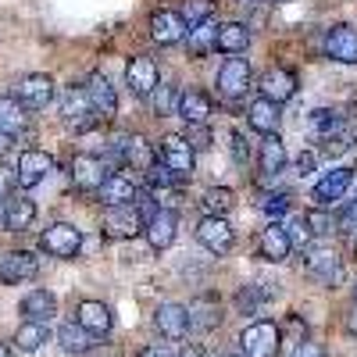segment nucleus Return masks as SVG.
<instances>
[{
    "mask_svg": "<svg viewBox=\"0 0 357 357\" xmlns=\"http://www.w3.org/2000/svg\"><path fill=\"white\" fill-rule=\"evenodd\" d=\"M307 275L318 279L321 286L336 289L343 282V257H340V250L329 247V243H311L307 247Z\"/></svg>",
    "mask_w": 357,
    "mask_h": 357,
    "instance_id": "1",
    "label": "nucleus"
},
{
    "mask_svg": "<svg viewBox=\"0 0 357 357\" xmlns=\"http://www.w3.org/2000/svg\"><path fill=\"white\" fill-rule=\"evenodd\" d=\"M146 225L143 211H139V204H114L104 211V236L107 240H132V236H139Z\"/></svg>",
    "mask_w": 357,
    "mask_h": 357,
    "instance_id": "2",
    "label": "nucleus"
},
{
    "mask_svg": "<svg viewBox=\"0 0 357 357\" xmlns=\"http://www.w3.org/2000/svg\"><path fill=\"white\" fill-rule=\"evenodd\" d=\"M61 122L68 129H75V132H86V129L97 126V111H93V104H89L82 86H68L65 89V97H61Z\"/></svg>",
    "mask_w": 357,
    "mask_h": 357,
    "instance_id": "3",
    "label": "nucleus"
},
{
    "mask_svg": "<svg viewBox=\"0 0 357 357\" xmlns=\"http://www.w3.org/2000/svg\"><path fill=\"white\" fill-rule=\"evenodd\" d=\"M240 354L243 357H275L279 354V329L272 321H254L240 333Z\"/></svg>",
    "mask_w": 357,
    "mask_h": 357,
    "instance_id": "4",
    "label": "nucleus"
},
{
    "mask_svg": "<svg viewBox=\"0 0 357 357\" xmlns=\"http://www.w3.org/2000/svg\"><path fill=\"white\" fill-rule=\"evenodd\" d=\"M111 154L122 161L126 168H136V172H146L154 165V146L146 143L143 136H132V132H126V136H114V143H111Z\"/></svg>",
    "mask_w": 357,
    "mask_h": 357,
    "instance_id": "5",
    "label": "nucleus"
},
{
    "mask_svg": "<svg viewBox=\"0 0 357 357\" xmlns=\"http://www.w3.org/2000/svg\"><path fill=\"white\" fill-rule=\"evenodd\" d=\"M40 247L50 254V257H75L79 254V247H82V232L75 229V225H68V222H54L43 236H40Z\"/></svg>",
    "mask_w": 357,
    "mask_h": 357,
    "instance_id": "6",
    "label": "nucleus"
},
{
    "mask_svg": "<svg viewBox=\"0 0 357 357\" xmlns=\"http://www.w3.org/2000/svg\"><path fill=\"white\" fill-rule=\"evenodd\" d=\"M158 79H161L158 61H154V57H146V54H136L129 61V68H126V82H129L132 97H151L158 89Z\"/></svg>",
    "mask_w": 357,
    "mask_h": 357,
    "instance_id": "7",
    "label": "nucleus"
},
{
    "mask_svg": "<svg viewBox=\"0 0 357 357\" xmlns=\"http://www.w3.org/2000/svg\"><path fill=\"white\" fill-rule=\"evenodd\" d=\"M68 175L79 190H100L111 172H107L104 158H97V154H75L72 165H68Z\"/></svg>",
    "mask_w": 357,
    "mask_h": 357,
    "instance_id": "8",
    "label": "nucleus"
},
{
    "mask_svg": "<svg viewBox=\"0 0 357 357\" xmlns=\"http://www.w3.org/2000/svg\"><path fill=\"white\" fill-rule=\"evenodd\" d=\"M325 57L340 65H357V25H333L325 33Z\"/></svg>",
    "mask_w": 357,
    "mask_h": 357,
    "instance_id": "9",
    "label": "nucleus"
},
{
    "mask_svg": "<svg viewBox=\"0 0 357 357\" xmlns=\"http://www.w3.org/2000/svg\"><path fill=\"white\" fill-rule=\"evenodd\" d=\"M15 100L25 107V111H40L54 100V79L50 75H25L18 86H15Z\"/></svg>",
    "mask_w": 357,
    "mask_h": 357,
    "instance_id": "10",
    "label": "nucleus"
},
{
    "mask_svg": "<svg viewBox=\"0 0 357 357\" xmlns=\"http://www.w3.org/2000/svg\"><path fill=\"white\" fill-rule=\"evenodd\" d=\"M250 86V61L243 57H225L222 68H218V93L222 97H243Z\"/></svg>",
    "mask_w": 357,
    "mask_h": 357,
    "instance_id": "11",
    "label": "nucleus"
},
{
    "mask_svg": "<svg viewBox=\"0 0 357 357\" xmlns=\"http://www.w3.org/2000/svg\"><path fill=\"white\" fill-rule=\"evenodd\" d=\"M161 165H168L178 178H190L193 175V146L186 136H165L161 139Z\"/></svg>",
    "mask_w": 357,
    "mask_h": 357,
    "instance_id": "12",
    "label": "nucleus"
},
{
    "mask_svg": "<svg viewBox=\"0 0 357 357\" xmlns=\"http://www.w3.org/2000/svg\"><path fill=\"white\" fill-rule=\"evenodd\" d=\"M197 240L211 250V254H229L232 250V225L225 222V215H207L200 225H197Z\"/></svg>",
    "mask_w": 357,
    "mask_h": 357,
    "instance_id": "13",
    "label": "nucleus"
},
{
    "mask_svg": "<svg viewBox=\"0 0 357 357\" xmlns=\"http://www.w3.org/2000/svg\"><path fill=\"white\" fill-rule=\"evenodd\" d=\"M40 275V261L36 254H29V250H11L0 257V279L4 282H29V279H36Z\"/></svg>",
    "mask_w": 357,
    "mask_h": 357,
    "instance_id": "14",
    "label": "nucleus"
},
{
    "mask_svg": "<svg viewBox=\"0 0 357 357\" xmlns=\"http://www.w3.org/2000/svg\"><path fill=\"white\" fill-rule=\"evenodd\" d=\"M289 250H293V243H289L282 222H268V225L261 229V236H257V254H261L264 261L279 264V261L289 257Z\"/></svg>",
    "mask_w": 357,
    "mask_h": 357,
    "instance_id": "15",
    "label": "nucleus"
},
{
    "mask_svg": "<svg viewBox=\"0 0 357 357\" xmlns=\"http://www.w3.org/2000/svg\"><path fill=\"white\" fill-rule=\"evenodd\" d=\"M50 168H54L50 154H43V151H25V154L18 158V168H15V175H18V186H22V190H33V186H40L43 178L50 175Z\"/></svg>",
    "mask_w": 357,
    "mask_h": 357,
    "instance_id": "16",
    "label": "nucleus"
},
{
    "mask_svg": "<svg viewBox=\"0 0 357 357\" xmlns=\"http://www.w3.org/2000/svg\"><path fill=\"white\" fill-rule=\"evenodd\" d=\"M175 229H178L175 211H168V207H158V211H154L151 218H146L143 236L151 240V247H154V250H168V247H172V240H175Z\"/></svg>",
    "mask_w": 357,
    "mask_h": 357,
    "instance_id": "17",
    "label": "nucleus"
},
{
    "mask_svg": "<svg viewBox=\"0 0 357 357\" xmlns=\"http://www.w3.org/2000/svg\"><path fill=\"white\" fill-rule=\"evenodd\" d=\"M86 97H89V104H93V111H97V118H114V111H118V93H114V86H111V79L107 75H89L86 79Z\"/></svg>",
    "mask_w": 357,
    "mask_h": 357,
    "instance_id": "18",
    "label": "nucleus"
},
{
    "mask_svg": "<svg viewBox=\"0 0 357 357\" xmlns=\"http://www.w3.org/2000/svg\"><path fill=\"white\" fill-rule=\"evenodd\" d=\"M186 22H183V15L178 11H154L151 15V36H154V43H161V47H172V43H178L186 36Z\"/></svg>",
    "mask_w": 357,
    "mask_h": 357,
    "instance_id": "19",
    "label": "nucleus"
},
{
    "mask_svg": "<svg viewBox=\"0 0 357 357\" xmlns=\"http://www.w3.org/2000/svg\"><path fill=\"white\" fill-rule=\"evenodd\" d=\"M0 222H4L8 232H25L36 222V204L29 197H8L4 207H0Z\"/></svg>",
    "mask_w": 357,
    "mask_h": 357,
    "instance_id": "20",
    "label": "nucleus"
},
{
    "mask_svg": "<svg viewBox=\"0 0 357 357\" xmlns=\"http://www.w3.org/2000/svg\"><path fill=\"white\" fill-rule=\"evenodd\" d=\"M154 325H158V333L168 336V340H183L190 333V311L183 304H161L154 311Z\"/></svg>",
    "mask_w": 357,
    "mask_h": 357,
    "instance_id": "21",
    "label": "nucleus"
},
{
    "mask_svg": "<svg viewBox=\"0 0 357 357\" xmlns=\"http://www.w3.org/2000/svg\"><path fill=\"white\" fill-rule=\"evenodd\" d=\"M350 183H354V168H333L325 178H318V186H314V200H318L321 207H329V204L343 200V193L350 190Z\"/></svg>",
    "mask_w": 357,
    "mask_h": 357,
    "instance_id": "22",
    "label": "nucleus"
},
{
    "mask_svg": "<svg viewBox=\"0 0 357 357\" xmlns=\"http://www.w3.org/2000/svg\"><path fill=\"white\" fill-rule=\"evenodd\" d=\"M293 93H296V75H293L289 68H268V72L261 75V97L282 104V100H289Z\"/></svg>",
    "mask_w": 357,
    "mask_h": 357,
    "instance_id": "23",
    "label": "nucleus"
},
{
    "mask_svg": "<svg viewBox=\"0 0 357 357\" xmlns=\"http://www.w3.org/2000/svg\"><path fill=\"white\" fill-rule=\"evenodd\" d=\"M175 114L183 118L186 126H204L207 122V114H211V97L200 93V89H183L178 93V107Z\"/></svg>",
    "mask_w": 357,
    "mask_h": 357,
    "instance_id": "24",
    "label": "nucleus"
},
{
    "mask_svg": "<svg viewBox=\"0 0 357 357\" xmlns=\"http://www.w3.org/2000/svg\"><path fill=\"white\" fill-rule=\"evenodd\" d=\"M75 321L82 325L86 333H93V336H107V333H111V325H114L111 307H107V304H100V301H82V304H79Z\"/></svg>",
    "mask_w": 357,
    "mask_h": 357,
    "instance_id": "25",
    "label": "nucleus"
},
{
    "mask_svg": "<svg viewBox=\"0 0 357 357\" xmlns=\"http://www.w3.org/2000/svg\"><path fill=\"white\" fill-rule=\"evenodd\" d=\"M97 193H100V200H104L107 207H114V204H132V200L139 197V193H136V183H132L129 175H122V172H111Z\"/></svg>",
    "mask_w": 357,
    "mask_h": 357,
    "instance_id": "26",
    "label": "nucleus"
},
{
    "mask_svg": "<svg viewBox=\"0 0 357 357\" xmlns=\"http://www.w3.org/2000/svg\"><path fill=\"white\" fill-rule=\"evenodd\" d=\"M279 104L275 100H268V97H257L250 107H247V122H250V129H257V132H264V136H272L275 129H279Z\"/></svg>",
    "mask_w": 357,
    "mask_h": 357,
    "instance_id": "27",
    "label": "nucleus"
},
{
    "mask_svg": "<svg viewBox=\"0 0 357 357\" xmlns=\"http://www.w3.org/2000/svg\"><path fill=\"white\" fill-rule=\"evenodd\" d=\"M22 314L25 321H50L57 314V301H54V293L47 289H33V293H25V301H22Z\"/></svg>",
    "mask_w": 357,
    "mask_h": 357,
    "instance_id": "28",
    "label": "nucleus"
},
{
    "mask_svg": "<svg viewBox=\"0 0 357 357\" xmlns=\"http://www.w3.org/2000/svg\"><path fill=\"white\" fill-rule=\"evenodd\" d=\"M57 343L65 354H89L93 350V333H86L79 321H61L57 325Z\"/></svg>",
    "mask_w": 357,
    "mask_h": 357,
    "instance_id": "29",
    "label": "nucleus"
},
{
    "mask_svg": "<svg viewBox=\"0 0 357 357\" xmlns=\"http://www.w3.org/2000/svg\"><path fill=\"white\" fill-rule=\"evenodd\" d=\"M186 311H190V329H200V333L218 329V321H222V307L211 296H200V301H193Z\"/></svg>",
    "mask_w": 357,
    "mask_h": 357,
    "instance_id": "30",
    "label": "nucleus"
},
{
    "mask_svg": "<svg viewBox=\"0 0 357 357\" xmlns=\"http://www.w3.org/2000/svg\"><path fill=\"white\" fill-rule=\"evenodd\" d=\"M261 172L268 175V178H275L282 168H286V143L279 139V132H272V136H264V143H261Z\"/></svg>",
    "mask_w": 357,
    "mask_h": 357,
    "instance_id": "31",
    "label": "nucleus"
},
{
    "mask_svg": "<svg viewBox=\"0 0 357 357\" xmlns=\"http://www.w3.org/2000/svg\"><path fill=\"white\" fill-rule=\"evenodd\" d=\"M215 43H218V25H215L211 18H207V22H197V25H190V40H186V50H190L193 57H204V54L218 50Z\"/></svg>",
    "mask_w": 357,
    "mask_h": 357,
    "instance_id": "32",
    "label": "nucleus"
},
{
    "mask_svg": "<svg viewBox=\"0 0 357 357\" xmlns=\"http://www.w3.org/2000/svg\"><path fill=\"white\" fill-rule=\"evenodd\" d=\"M218 50H225V54H243L247 47H250V29L243 25V22H225V25H218V43H215Z\"/></svg>",
    "mask_w": 357,
    "mask_h": 357,
    "instance_id": "33",
    "label": "nucleus"
},
{
    "mask_svg": "<svg viewBox=\"0 0 357 357\" xmlns=\"http://www.w3.org/2000/svg\"><path fill=\"white\" fill-rule=\"evenodd\" d=\"M25 126H29V114H25V107H22L15 97H0V132H11V136H18Z\"/></svg>",
    "mask_w": 357,
    "mask_h": 357,
    "instance_id": "34",
    "label": "nucleus"
},
{
    "mask_svg": "<svg viewBox=\"0 0 357 357\" xmlns=\"http://www.w3.org/2000/svg\"><path fill=\"white\" fill-rule=\"evenodd\" d=\"M15 343H18V350H25V354H36V350L47 343V325H43V321H25L22 329L15 333Z\"/></svg>",
    "mask_w": 357,
    "mask_h": 357,
    "instance_id": "35",
    "label": "nucleus"
},
{
    "mask_svg": "<svg viewBox=\"0 0 357 357\" xmlns=\"http://www.w3.org/2000/svg\"><path fill=\"white\" fill-rule=\"evenodd\" d=\"M146 183H151V190H175L183 178H178L168 165H161V161H154L151 168H146Z\"/></svg>",
    "mask_w": 357,
    "mask_h": 357,
    "instance_id": "36",
    "label": "nucleus"
},
{
    "mask_svg": "<svg viewBox=\"0 0 357 357\" xmlns=\"http://www.w3.org/2000/svg\"><path fill=\"white\" fill-rule=\"evenodd\" d=\"M321 143H325V151H329V154H343V151H350V146L357 143V129L343 122V126H340L333 136H325Z\"/></svg>",
    "mask_w": 357,
    "mask_h": 357,
    "instance_id": "37",
    "label": "nucleus"
},
{
    "mask_svg": "<svg viewBox=\"0 0 357 357\" xmlns=\"http://www.w3.org/2000/svg\"><path fill=\"white\" fill-rule=\"evenodd\" d=\"M200 207L207 215H225L229 207H232V193L225 190V186H218V190H207L204 197H200Z\"/></svg>",
    "mask_w": 357,
    "mask_h": 357,
    "instance_id": "38",
    "label": "nucleus"
},
{
    "mask_svg": "<svg viewBox=\"0 0 357 357\" xmlns=\"http://www.w3.org/2000/svg\"><path fill=\"white\" fill-rule=\"evenodd\" d=\"M340 126H343V118H340L336 111H314V114H311V132H314L318 139L333 136Z\"/></svg>",
    "mask_w": 357,
    "mask_h": 357,
    "instance_id": "39",
    "label": "nucleus"
},
{
    "mask_svg": "<svg viewBox=\"0 0 357 357\" xmlns=\"http://www.w3.org/2000/svg\"><path fill=\"white\" fill-rule=\"evenodd\" d=\"M282 229H286V236H289L293 247H311V225H307L304 215H293Z\"/></svg>",
    "mask_w": 357,
    "mask_h": 357,
    "instance_id": "40",
    "label": "nucleus"
},
{
    "mask_svg": "<svg viewBox=\"0 0 357 357\" xmlns=\"http://www.w3.org/2000/svg\"><path fill=\"white\" fill-rule=\"evenodd\" d=\"M211 11H215L211 0H186V8L178 11V15H183L186 25H197V22H207V18H211Z\"/></svg>",
    "mask_w": 357,
    "mask_h": 357,
    "instance_id": "41",
    "label": "nucleus"
},
{
    "mask_svg": "<svg viewBox=\"0 0 357 357\" xmlns=\"http://www.w3.org/2000/svg\"><path fill=\"white\" fill-rule=\"evenodd\" d=\"M151 104H154V111H158V114H175L178 97H175V89H172V86H158L154 93H151Z\"/></svg>",
    "mask_w": 357,
    "mask_h": 357,
    "instance_id": "42",
    "label": "nucleus"
},
{
    "mask_svg": "<svg viewBox=\"0 0 357 357\" xmlns=\"http://www.w3.org/2000/svg\"><path fill=\"white\" fill-rule=\"evenodd\" d=\"M304 218H307V225H311V236H329V232L336 229L333 215H325V211H307Z\"/></svg>",
    "mask_w": 357,
    "mask_h": 357,
    "instance_id": "43",
    "label": "nucleus"
},
{
    "mask_svg": "<svg viewBox=\"0 0 357 357\" xmlns=\"http://www.w3.org/2000/svg\"><path fill=\"white\" fill-rule=\"evenodd\" d=\"M257 207H261V211H268V215H282L286 207H289V197L286 193H264L257 200Z\"/></svg>",
    "mask_w": 357,
    "mask_h": 357,
    "instance_id": "44",
    "label": "nucleus"
},
{
    "mask_svg": "<svg viewBox=\"0 0 357 357\" xmlns=\"http://www.w3.org/2000/svg\"><path fill=\"white\" fill-rule=\"evenodd\" d=\"M186 139H190V146H193V151H207V146H211V132H207L204 126H190Z\"/></svg>",
    "mask_w": 357,
    "mask_h": 357,
    "instance_id": "45",
    "label": "nucleus"
},
{
    "mask_svg": "<svg viewBox=\"0 0 357 357\" xmlns=\"http://www.w3.org/2000/svg\"><path fill=\"white\" fill-rule=\"evenodd\" d=\"M18 186V175H15V168H8V165H0V197H11V190Z\"/></svg>",
    "mask_w": 357,
    "mask_h": 357,
    "instance_id": "46",
    "label": "nucleus"
},
{
    "mask_svg": "<svg viewBox=\"0 0 357 357\" xmlns=\"http://www.w3.org/2000/svg\"><path fill=\"white\" fill-rule=\"evenodd\" d=\"M293 357H325V347L314 343V340H301L296 350H293Z\"/></svg>",
    "mask_w": 357,
    "mask_h": 357,
    "instance_id": "47",
    "label": "nucleus"
},
{
    "mask_svg": "<svg viewBox=\"0 0 357 357\" xmlns=\"http://www.w3.org/2000/svg\"><path fill=\"white\" fill-rule=\"evenodd\" d=\"M232 158H236V165H247V158H250V146L240 132H232Z\"/></svg>",
    "mask_w": 357,
    "mask_h": 357,
    "instance_id": "48",
    "label": "nucleus"
},
{
    "mask_svg": "<svg viewBox=\"0 0 357 357\" xmlns=\"http://www.w3.org/2000/svg\"><path fill=\"white\" fill-rule=\"evenodd\" d=\"M236 304H240L243 311H254V307H257V289H254V286L240 289V296H236Z\"/></svg>",
    "mask_w": 357,
    "mask_h": 357,
    "instance_id": "49",
    "label": "nucleus"
},
{
    "mask_svg": "<svg viewBox=\"0 0 357 357\" xmlns=\"http://www.w3.org/2000/svg\"><path fill=\"white\" fill-rule=\"evenodd\" d=\"M340 222H343V225H357V193H354V200H347V207H343Z\"/></svg>",
    "mask_w": 357,
    "mask_h": 357,
    "instance_id": "50",
    "label": "nucleus"
},
{
    "mask_svg": "<svg viewBox=\"0 0 357 357\" xmlns=\"http://www.w3.org/2000/svg\"><path fill=\"white\" fill-rule=\"evenodd\" d=\"M314 172V154H301V158H296V175H311Z\"/></svg>",
    "mask_w": 357,
    "mask_h": 357,
    "instance_id": "51",
    "label": "nucleus"
},
{
    "mask_svg": "<svg viewBox=\"0 0 357 357\" xmlns=\"http://www.w3.org/2000/svg\"><path fill=\"white\" fill-rule=\"evenodd\" d=\"M15 151V136L11 132H0V158H8Z\"/></svg>",
    "mask_w": 357,
    "mask_h": 357,
    "instance_id": "52",
    "label": "nucleus"
},
{
    "mask_svg": "<svg viewBox=\"0 0 357 357\" xmlns=\"http://www.w3.org/2000/svg\"><path fill=\"white\" fill-rule=\"evenodd\" d=\"M343 325H347V333H350V336H357V307L343 318Z\"/></svg>",
    "mask_w": 357,
    "mask_h": 357,
    "instance_id": "53",
    "label": "nucleus"
},
{
    "mask_svg": "<svg viewBox=\"0 0 357 357\" xmlns=\"http://www.w3.org/2000/svg\"><path fill=\"white\" fill-rule=\"evenodd\" d=\"M136 357H168V354H165L161 347H146V350H139Z\"/></svg>",
    "mask_w": 357,
    "mask_h": 357,
    "instance_id": "54",
    "label": "nucleus"
},
{
    "mask_svg": "<svg viewBox=\"0 0 357 357\" xmlns=\"http://www.w3.org/2000/svg\"><path fill=\"white\" fill-rule=\"evenodd\" d=\"M183 357H204V350H200V347H197V343H190V347H186V350H183Z\"/></svg>",
    "mask_w": 357,
    "mask_h": 357,
    "instance_id": "55",
    "label": "nucleus"
},
{
    "mask_svg": "<svg viewBox=\"0 0 357 357\" xmlns=\"http://www.w3.org/2000/svg\"><path fill=\"white\" fill-rule=\"evenodd\" d=\"M0 357H11V347L8 343H0Z\"/></svg>",
    "mask_w": 357,
    "mask_h": 357,
    "instance_id": "56",
    "label": "nucleus"
},
{
    "mask_svg": "<svg viewBox=\"0 0 357 357\" xmlns=\"http://www.w3.org/2000/svg\"><path fill=\"white\" fill-rule=\"evenodd\" d=\"M354 301H357V282H354Z\"/></svg>",
    "mask_w": 357,
    "mask_h": 357,
    "instance_id": "57",
    "label": "nucleus"
},
{
    "mask_svg": "<svg viewBox=\"0 0 357 357\" xmlns=\"http://www.w3.org/2000/svg\"><path fill=\"white\" fill-rule=\"evenodd\" d=\"M222 357H236V354H222Z\"/></svg>",
    "mask_w": 357,
    "mask_h": 357,
    "instance_id": "58",
    "label": "nucleus"
},
{
    "mask_svg": "<svg viewBox=\"0 0 357 357\" xmlns=\"http://www.w3.org/2000/svg\"><path fill=\"white\" fill-rule=\"evenodd\" d=\"M0 207H4V197H0Z\"/></svg>",
    "mask_w": 357,
    "mask_h": 357,
    "instance_id": "59",
    "label": "nucleus"
},
{
    "mask_svg": "<svg viewBox=\"0 0 357 357\" xmlns=\"http://www.w3.org/2000/svg\"><path fill=\"white\" fill-rule=\"evenodd\" d=\"M354 247H357V240H354Z\"/></svg>",
    "mask_w": 357,
    "mask_h": 357,
    "instance_id": "60",
    "label": "nucleus"
}]
</instances>
